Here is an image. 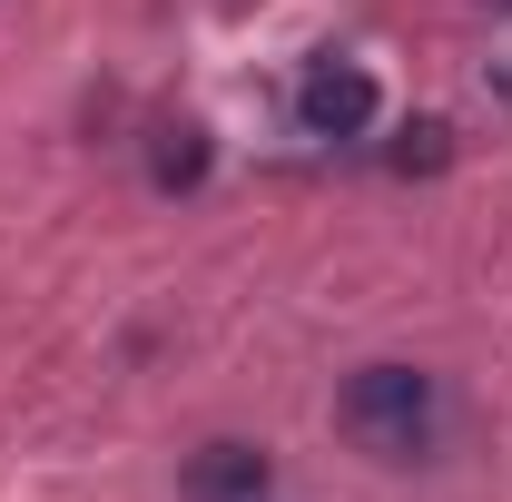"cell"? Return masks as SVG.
Returning a JSON list of instances; mask_svg holds the SVG:
<instances>
[{
  "mask_svg": "<svg viewBox=\"0 0 512 502\" xmlns=\"http://www.w3.org/2000/svg\"><path fill=\"white\" fill-rule=\"evenodd\" d=\"M345 434L365 443L375 463H414V453H434V375H414V365H365V375L345 384Z\"/></svg>",
  "mask_w": 512,
  "mask_h": 502,
  "instance_id": "cell-1",
  "label": "cell"
},
{
  "mask_svg": "<svg viewBox=\"0 0 512 502\" xmlns=\"http://www.w3.org/2000/svg\"><path fill=\"white\" fill-rule=\"evenodd\" d=\"M296 119H306V138H365V128H375V69L325 50V60L296 79Z\"/></svg>",
  "mask_w": 512,
  "mask_h": 502,
  "instance_id": "cell-2",
  "label": "cell"
},
{
  "mask_svg": "<svg viewBox=\"0 0 512 502\" xmlns=\"http://www.w3.org/2000/svg\"><path fill=\"white\" fill-rule=\"evenodd\" d=\"M266 483H276V473H266L256 443H207L188 463V502H266Z\"/></svg>",
  "mask_w": 512,
  "mask_h": 502,
  "instance_id": "cell-3",
  "label": "cell"
},
{
  "mask_svg": "<svg viewBox=\"0 0 512 502\" xmlns=\"http://www.w3.org/2000/svg\"><path fill=\"white\" fill-rule=\"evenodd\" d=\"M168 148H158V188H197L207 178V128H158Z\"/></svg>",
  "mask_w": 512,
  "mask_h": 502,
  "instance_id": "cell-4",
  "label": "cell"
}]
</instances>
